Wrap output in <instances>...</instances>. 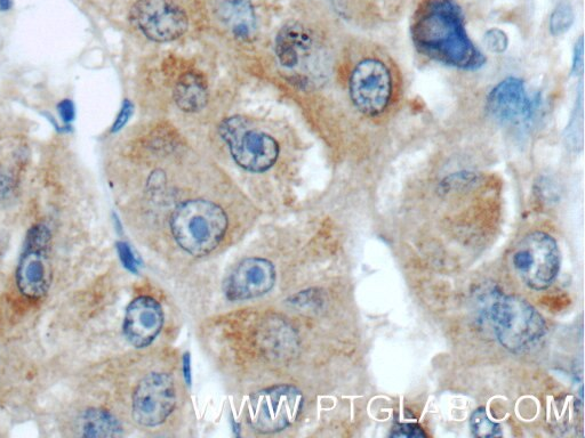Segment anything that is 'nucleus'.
I'll use <instances>...</instances> for the list:
<instances>
[{
	"label": "nucleus",
	"instance_id": "nucleus-1",
	"mask_svg": "<svg viewBox=\"0 0 585 438\" xmlns=\"http://www.w3.org/2000/svg\"><path fill=\"white\" fill-rule=\"evenodd\" d=\"M412 40L421 54L466 71L483 68L486 58L468 35L462 8L455 0H429L415 15Z\"/></svg>",
	"mask_w": 585,
	"mask_h": 438
},
{
	"label": "nucleus",
	"instance_id": "nucleus-2",
	"mask_svg": "<svg viewBox=\"0 0 585 438\" xmlns=\"http://www.w3.org/2000/svg\"><path fill=\"white\" fill-rule=\"evenodd\" d=\"M485 316L499 343L512 353L530 350L546 335L543 316L525 299L492 291L486 297Z\"/></svg>",
	"mask_w": 585,
	"mask_h": 438
},
{
	"label": "nucleus",
	"instance_id": "nucleus-3",
	"mask_svg": "<svg viewBox=\"0 0 585 438\" xmlns=\"http://www.w3.org/2000/svg\"><path fill=\"white\" fill-rule=\"evenodd\" d=\"M228 229V216L214 202L196 199L176 207L171 230L178 245L188 254L203 257L220 245Z\"/></svg>",
	"mask_w": 585,
	"mask_h": 438
},
{
	"label": "nucleus",
	"instance_id": "nucleus-4",
	"mask_svg": "<svg viewBox=\"0 0 585 438\" xmlns=\"http://www.w3.org/2000/svg\"><path fill=\"white\" fill-rule=\"evenodd\" d=\"M53 235L44 223L32 225L24 238L14 273L21 302L34 305L50 291L53 279Z\"/></svg>",
	"mask_w": 585,
	"mask_h": 438
},
{
	"label": "nucleus",
	"instance_id": "nucleus-5",
	"mask_svg": "<svg viewBox=\"0 0 585 438\" xmlns=\"http://www.w3.org/2000/svg\"><path fill=\"white\" fill-rule=\"evenodd\" d=\"M280 67L299 85L315 84L320 77V55L314 32L300 22H288L276 38Z\"/></svg>",
	"mask_w": 585,
	"mask_h": 438
},
{
	"label": "nucleus",
	"instance_id": "nucleus-6",
	"mask_svg": "<svg viewBox=\"0 0 585 438\" xmlns=\"http://www.w3.org/2000/svg\"><path fill=\"white\" fill-rule=\"evenodd\" d=\"M221 137L237 164L252 173L267 172L276 164L279 145L274 137L259 131L243 117L222 121Z\"/></svg>",
	"mask_w": 585,
	"mask_h": 438
},
{
	"label": "nucleus",
	"instance_id": "nucleus-7",
	"mask_svg": "<svg viewBox=\"0 0 585 438\" xmlns=\"http://www.w3.org/2000/svg\"><path fill=\"white\" fill-rule=\"evenodd\" d=\"M562 256L557 241L544 232H533L520 241L512 265L528 288H549L558 277Z\"/></svg>",
	"mask_w": 585,
	"mask_h": 438
},
{
	"label": "nucleus",
	"instance_id": "nucleus-8",
	"mask_svg": "<svg viewBox=\"0 0 585 438\" xmlns=\"http://www.w3.org/2000/svg\"><path fill=\"white\" fill-rule=\"evenodd\" d=\"M302 407L303 395L298 388L283 385L263 389L248 401V424L262 434L282 432L295 423Z\"/></svg>",
	"mask_w": 585,
	"mask_h": 438
},
{
	"label": "nucleus",
	"instance_id": "nucleus-9",
	"mask_svg": "<svg viewBox=\"0 0 585 438\" xmlns=\"http://www.w3.org/2000/svg\"><path fill=\"white\" fill-rule=\"evenodd\" d=\"M130 21L142 35L157 43L174 42L189 28L187 13L173 0H136Z\"/></svg>",
	"mask_w": 585,
	"mask_h": 438
},
{
	"label": "nucleus",
	"instance_id": "nucleus-10",
	"mask_svg": "<svg viewBox=\"0 0 585 438\" xmlns=\"http://www.w3.org/2000/svg\"><path fill=\"white\" fill-rule=\"evenodd\" d=\"M349 89L351 101L360 112L368 117L380 116L389 108L394 92L391 72L380 60H363L351 73Z\"/></svg>",
	"mask_w": 585,
	"mask_h": 438
},
{
	"label": "nucleus",
	"instance_id": "nucleus-11",
	"mask_svg": "<svg viewBox=\"0 0 585 438\" xmlns=\"http://www.w3.org/2000/svg\"><path fill=\"white\" fill-rule=\"evenodd\" d=\"M174 381L167 373H151L136 387L132 415L143 427H156L170 417L175 408Z\"/></svg>",
	"mask_w": 585,
	"mask_h": 438
},
{
	"label": "nucleus",
	"instance_id": "nucleus-12",
	"mask_svg": "<svg viewBox=\"0 0 585 438\" xmlns=\"http://www.w3.org/2000/svg\"><path fill=\"white\" fill-rule=\"evenodd\" d=\"M538 101L528 95L523 80L510 77L492 89L487 110L502 124H525L534 118Z\"/></svg>",
	"mask_w": 585,
	"mask_h": 438
},
{
	"label": "nucleus",
	"instance_id": "nucleus-13",
	"mask_svg": "<svg viewBox=\"0 0 585 438\" xmlns=\"http://www.w3.org/2000/svg\"><path fill=\"white\" fill-rule=\"evenodd\" d=\"M275 282L274 264L264 258H248L224 282V295L231 302H244L268 294Z\"/></svg>",
	"mask_w": 585,
	"mask_h": 438
},
{
	"label": "nucleus",
	"instance_id": "nucleus-14",
	"mask_svg": "<svg viewBox=\"0 0 585 438\" xmlns=\"http://www.w3.org/2000/svg\"><path fill=\"white\" fill-rule=\"evenodd\" d=\"M163 324L162 306L154 298L141 296L128 305L123 331L128 343L136 348H144L154 342Z\"/></svg>",
	"mask_w": 585,
	"mask_h": 438
},
{
	"label": "nucleus",
	"instance_id": "nucleus-15",
	"mask_svg": "<svg viewBox=\"0 0 585 438\" xmlns=\"http://www.w3.org/2000/svg\"><path fill=\"white\" fill-rule=\"evenodd\" d=\"M66 436L76 437H118L123 435V426L111 412L87 407L69 412L64 423Z\"/></svg>",
	"mask_w": 585,
	"mask_h": 438
},
{
	"label": "nucleus",
	"instance_id": "nucleus-16",
	"mask_svg": "<svg viewBox=\"0 0 585 438\" xmlns=\"http://www.w3.org/2000/svg\"><path fill=\"white\" fill-rule=\"evenodd\" d=\"M218 11L236 38L247 40L255 35L258 20L250 0H220Z\"/></svg>",
	"mask_w": 585,
	"mask_h": 438
},
{
	"label": "nucleus",
	"instance_id": "nucleus-17",
	"mask_svg": "<svg viewBox=\"0 0 585 438\" xmlns=\"http://www.w3.org/2000/svg\"><path fill=\"white\" fill-rule=\"evenodd\" d=\"M174 100L179 109L194 113L203 110L208 101L207 80L202 73H183L174 88Z\"/></svg>",
	"mask_w": 585,
	"mask_h": 438
},
{
	"label": "nucleus",
	"instance_id": "nucleus-18",
	"mask_svg": "<svg viewBox=\"0 0 585 438\" xmlns=\"http://www.w3.org/2000/svg\"><path fill=\"white\" fill-rule=\"evenodd\" d=\"M566 144L571 149L578 151L583 146V89L580 85L578 101L575 103L570 124L566 127Z\"/></svg>",
	"mask_w": 585,
	"mask_h": 438
},
{
	"label": "nucleus",
	"instance_id": "nucleus-19",
	"mask_svg": "<svg viewBox=\"0 0 585 438\" xmlns=\"http://www.w3.org/2000/svg\"><path fill=\"white\" fill-rule=\"evenodd\" d=\"M575 14L571 4L560 3L552 12L549 21V29L552 36L559 37L566 34L573 27Z\"/></svg>",
	"mask_w": 585,
	"mask_h": 438
},
{
	"label": "nucleus",
	"instance_id": "nucleus-20",
	"mask_svg": "<svg viewBox=\"0 0 585 438\" xmlns=\"http://www.w3.org/2000/svg\"><path fill=\"white\" fill-rule=\"evenodd\" d=\"M470 428L476 437H496L501 435V426L488 417L484 408L477 409L470 418Z\"/></svg>",
	"mask_w": 585,
	"mask_h": 438
},
{
	"label": "nucleus",
	"instance_id": "nucleus-21",
	"mask_svg": "<svg viewBox=\"0 0 585 438\" xmlns=\"http://www.w3.org/2000/svg\"><path fill=\"white\" fill-rule=\"evenodd\" d=\"M484 44L488 51L502 54L508 50L509 38L506 32L500 29H491L484 36Z\"/></svg>",
	"mask_w": 585,
	"mask_h": 438
},
{
	"label": "nucleus",
	"instance_id": "nucleus-22",
	"mask_svg": "<svg viewBox=\"0 0 585 438\" xmlns=\"http://www.w3.org/2000/svg\"><path fill=\"white\" fill-rule=\"evenodd\" d=\"M476 182L477 176L475 174L463 173L446 178L443 186L446 191H459L467 189L468 186L474 185Z\"/></svg>",
	"mask_w": 585,
	"mask_h": 438
},
{
	"label": "nucleus",
	"instance_id": "nucleus-23",
	"mask_svg": "<svg viewBox=\"0 0 585 438\" xmlns=\"http://www.w3.org/2000/svg\"><path fill=\"white\" fill-rule=\"evenodd\" d=\"M391 436L394 437H426V433L419 425L415 424H398L392 429Z\"/></svg>",
	"mask_w": 585,
	"mask_h": 438
},
{
	"label": "nucleus",
	"instance_id": "nucleus-24",
	"mask_svg": "<svg viewBox=\"0 0 585 438\" xmlns=\"http://www.w3.org/2000/svg\"><path fill=\"white\" fill-rule=\"evenodd\" d=\"M584 71V42L581 36L575 43L573 52L572 72L575 76H582Z\"/></svg>",
	"mask_w": 585,
	"mask_h": 438
},
{
	"label": "nucleus",
	"instance_id": "nucleus-25",
	"mask_svg": "<svg viewBox=\"0 0 585 438\" xmlns=\"http://www.w3.org/2000/svg\"><path fill=\"white\" fill-rule=\"evenodd\" d=\"M133 113V105L130 101H125L120 110L119 115L115 121L114 126H112V132L116 133L119 132L126 124L127 121L130 120Z\"/></svg>",
	"mask_w": 585,
	"mask_h": 438
},
{
	"label": "nucleus",
	"instance_id": "nucleus-26",
	"mask_svg": "<svg viewBox=\"0 0 585 438\" xmlns=\"http://www.w3.org/2000/svg\"><path fill=\"white\" fill-rule=\"evenodd\" d=\"M61 119L64 123H71L75 119V105L70 100H64L58 105Z\"/></svg>",
	"mask_w": 585,
	"mask_h": 438
},
{
	"label": "nucleus",
	"instance_id": "nucleus-27",
	"mask_svg": "<svg viewBox=\"0 0 585 438\" xmlns=\"http://www.w3.org/2000/svg\"><path fill=\"white\" fill-rule=\"evenodd\" d=\"M118 246L120 257H122L125 266L128 267V269L131 271H135L136 264L130 248H128L125 243H119Z\"/></svg>",
	"mask_w": 585,
	"mask_h": 438
},
{
	"label": "nucleus",
	"instance_id": "nucleus-28",
	"mask_svg": "<svg viewBox=\"0 0 585 438\" xmlns=\"http://www.w3.org/2000/svg\"><path fill=\"white\" fill-rule=\"evenodd\" d=\"M12 6L11 0H0V11H8Z\"/></svg>",
	"mask_w": 585,
	"mask_h": 438
}]
</instances>
